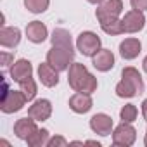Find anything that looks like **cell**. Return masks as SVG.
Instances as JSON below:
<instances>
[{
    "label": "cell",
    "instance_id": "cell-29",
    "mask_svg": "<svg viewBox=\"0 0 147 147\" xmlns=\"http://www.w3.org/2000/svg\"><path fill=\"white\" fill-rule=\"evenodd\" d=\"M142 69L147 73V55H145V57H144V61H142Z\"/></svg>",
    "mask_w": 147,
    "mask_h": 147
},
{
    "label": "cell",
    "instance_id": "cell-21",
    "mask_svg": "<svg viewBox=\"0 0 147 147\" xmlns=\"http://www.w3.org/2000/svg\"><path fill=\"white\" fill-rule=\"evenodd\" d=\"M49 138H50V133H49V130H45V128H38L28 140H26V144L30 145V147H45L47 144H49Z\"/></svg>",
    "mask_w": 147,
    "mask_h": 147
},
{
    "label": "cell",
    "instance_id": "cell-31",
    "mask_svg": "<svg viewBox=\"0 0 147 147\" xmlns=\"http://www.w3.org/2000/svg\"><path fill=\"white\" fill-rule=\"evenodd\" d=\"M85 144H90V145H97V147H100V144H99L97 140H87Z\"/></svg>",
    "mask_w": 147,
    "mask_h": 147
},
{
    "label": "cell",
    "instance_id": "cell-3",
    "mask_svg": "<svg viewBox=\"0 0 147 147\" xmlns=\"http://www.w3.org/2000/svg\"><path fill=\"white\" fill-rule=\"evenodd\" d=\"M47 62L55 67L59 73L67 71L71 64L75 62V47H62V45H52L47 52Z\"/></svg>",
    "mask_w": 147,
    "mask_h": 147
},
{
    "label": "cell",
    "instance_id": "cell-11",
    "mask_svg": "<svg viewBox=\"0 0 147 147\" xmlns=\"http://www.w3.org/2000/svg\"><path fill=\"white\" fill-rule=\"evenodd\" d=\"M28 116L35 121H47L52 116V102L49 99H36L28 107Z\"/></svg>",
    "mask_w": 147,
    "mask_h": 147
},
{
    "label": "cell",
    "instance_id": "cell-27",
    "mask_svg": "<svg viewBox=\"0 0 147 147\" xmlns=\"http://www.w3.org/2000/svg\"><path fill=\"white\" fill-rule=\"evenodd\" d=\"M130 4H131V9L135 11H142V12L147 11V0H130Z\"/></svg>",
    "mask_w": 147,
    "mask_h": 147
},
{
    "label": "cell",
    "instance_id": "cell-20",
    "mask_svg": "<svg viewBox=\"0 0 147 147\" xmlns=\"http://www.w3.org/2000/svg\"><path fill=\"white\" fill-rule=\"evenodd\" d=\"M99 24H100V28H102V31H104L106 35L116 36V35L125 33L121 18H118V19H109V21H102V23H99Z\"/></svg>",
    "mask_w": 147,
    "mask_h": 147
},
{
    "label": "cell",
    "instance_id": "cell-2",
    "mask_svg": "<svg viewBox=\"0 0 147 147\" xmlns=\"http://www.w3.org/2000/svg\"><path fill=\"white\" fill-rule=\"evenodd\" d=\"M114 92L121 99H131V97L144 94V82H142V75L138 73V69L131 66L125 67L121 71V80L118 82Z\"/></svg>",
    "mask_w": 147,
    "mask_h": 147
},
{
    "label": "cell",
    "instance_id": "cell-26",
    "mask_svg": "<svg viewBox=\"0 0 147 147\" xmlns=\"http://www.w3.org/2000/svg\"><path fill=\"white\" fill-rule=\"evenodd\" d=\"M0 59H2V66L4 67H11L14 64V55L9 52H0Z\"/></svg>",
    "mask_w": 147,
    "mask_h": 147
},
{
    "label": "cell",
    "instance_id": "cell-28",
    "mask_svg": "<svg viewBox=\"0 0 147 147\" xmlns=\"http://www.w3.org/2000/svg\"><path fill=\"white\" fill-rule=\"evenodd\" d=\"M142 116L147 121V99H144V102H142Z\"/></svg>",
    "mask_w": 147,
    "mask_h": 147
},
{
    "label": "cell",
    "instance_id": "cell-5",
    "mask_svg": "<svg viewBox=\"0 0 147 147\" xmlns=\"http://www.w3.org/2000/svg\"><path fill=\"white\" fill-rule=\"evenodd\" d=\"M28 102L26 95L21 90H7L2 94V100H0V111L4 114H14L24 107Z\"/></svg>",
    "mask_w": 147,
    "mask_h": 147
},
{
    "label": "cell",
    "instance_id": "cell-6",
    "mask_svg": "<svg viewBox=\"0 0 147 147\" xmlns=\"http://www.w3.org/2000/svg\"><path fill=\"white\" fill-rule=\"evenodd\" d=\"M135 140H137V130L131 126V123L121 121V125H118L113 130V144L114 145L130 147L135 144Z\"/></svg>",
    "mask_w": 147,
    "mask_h": 147
},
{
    "label": "cell",
    "instance_id": "cell-32",
    "mask_svg": "<svg viewBox=\"0 0 147 147\" xmlns=\"http://www.w3.org/2000/svg\"><path fill=\"white\" fill-rule=\"evenodd\" d=\"M144 145L147 147V133H145V137H144Z\"/></svg>",
    "mask_w": 147,
    "mask_h": 147
},
{
    "label": "cell",
    "instance_id": "cell-1",
    "mask_svg": "<svg viewBox=\"0 0 147 147\" xmlns=\"http://www.w3.org/2000/svg\"><path fill=\"white\" fill-rule=\"evenodd\" d=\"M67 83L75 92H85V94H90V95L99 87L97 78L82 62H73L71 64V67L67 69Z\"/></svg>",
    "mask_w": 147,
    "mask_h": 147
},
{
    "label": "cell",
    "instance_id": "cell-7",
    "mask_svg": "<svg viewBox=\"0 0 147 147\" xmlns=\"http://www.w3.org/2000/svg\"><path fill=\"white\" fill-rule=\"evenodd\" d=\"M123 14V2L121 0H104L102 4L97 5L95 18L99 23L109 21V19H118Z\"/></svg>",
    "mask_w": 147,
    "mask_h": 147
},
{
    "label": "cell",
    "instance_id": "cell-18",
    "mask_svg": "<svg viewBox=\"0 0 147 147\" xmlns=\"http://www.w3.org/2000/svg\"><path fill=\"white\" fill-rule=\"evenodd\" d=\"M21 42V30L16 26H2L0 30V45L4 49H14Z\"/></svg>",
    "mask_w": 147,
    "mask_h": 147
},
{
    "label": "cell",
    "instance_id": "cell-22",
    "mask_svg": "<svg viewBox=\"0 0 147 147\" xmlns=\"http://www.w3.org/2000/svg\"><path fill=\"white\" fill-rule=\"evenodd\" d=\"M19 90L26 95V99H28V102H31V100H35V97H36V92H38V88H36V82L33 80V76L31 78H28V80H23L21 83H19Z\"/></svg>",
    "mask_w": 147,
    "mask_h": 147
},
{
    "label": "cell",
    "instance_id": "cell-19",
    "mask_svg": "<svg viewBox=\"0 0 147 147\" xmlns=\"http://www.w3.org/2000/svg\"><path fill=\"white\" fill-rule=\"evenodd\" d=\"M50 42L52 45H62V47H73V42H71V33L64 28H55L52 31V36H50Z\"/></svg>",
    "mask_w": 147,
    "mask_h": 147
},
{
    "label": "cell",
    "instance_id": "cell-10",
    "mask_svg": "<svg viewBox=\"0 0 147 147\" xmlns=\"http://www.w3.org/2000/svg\"><path fill=\"white\" fill-rule=\"evenodd\" d=\"M9 75H11L12 82L21 83L23 80H28V78L33 76V66H31V62L28 59H18L9 67Z\"/></svg>",
    "mask_w": 147,
    "mask_h": 147
},
{
    "label": "cell",
    "instance_id": "cell-15",
    "mask_svg": "<svg viewBox=\"0 0 147 147\" xmlns=\"http://www.w3.org/2000/svg\"><path fill=\"white\" fill-rule=\"evenodd\" d=\"M38 80L43 87L47 88H54L57 83H59V71L55 67H52L47 61L42 62L38 66Z\"/></svg>",
    "mask_w": 147,
    "mask_h": 147
},
{
    "label": "cell",
    "instance_id": "cell-16",
    "mask_svg": "<svg viewBox=\"0 0 147 147\" xmlns=\"http://www.w3.org/2000/svg\"><path fill=\"white\" fill-rule=\"evenodd\" d=\"M36 123H38V121H35V119L30 118V116L18 119V121L14 123V135H16L18 138H21V140L26 142V140L38 130V125H36Z\"/></svg>",
    "mask_w": 147,
    "mask_h": 147
},
{
    "label": "cell",
    "instance_id": "cell-17",
    "mask_svg": "<svg viewBox=\"0 0 147 147\" xmlns=\"http://www.w3.org/2000/svg\"><path fill=\"white\" fill-rule=\"evenodd\" d=\"M142 52V43L138 38H125L121 43H119V55L125 59V61H133L140 55Z\"/></svg>",
    "mask_w": 147,
    "mask_h": 147
},
{
    "label": "cell",
    "instance_id": "cell-9",
    "mask_svg": "<svg viewBox=\"0 0 147 147\" xmlns=\"http://www.w3.org/2000/svg\"><path fill=\"white\" fill-rule=\"evenodd\" d=\"M90 128L94 133L100 135V137H107L113 133L114 130V123H113V118L106 113H97L90 118Z\"/></svg>",
    "mask_w": 147,
    "mask_h": 147
},
{
    "label": "cell",
    "instance_id": "cell-25",
    "mask_svg": "<svg viewBox=\"0 0 147 147\" xmlns=\"http://www.w3.org/2000/svg\"><path fill=\"white\" fill-rule=\"evenodd\" d=\"M66 145H69V142H67L62 135L50 137V138H49V144H47V147H66Z\"/></svg>",
    "mask_w": 147,
    "mask_h": 147
},
{
    "label": "cell",
    "instance_id": "cell-30",
    "mask_svg": "<svg viewBox=\"0 0 147 147\" xmlns=\"http://www.w3.org/2000/svg\"><path fill=\"white\" fill-rule=\"evenodd\" d=\"M87 2H88V4H94V5H99V4L104 2V0H87Z\"/></svg>",
    "mask_w": 147,
    "mask_h": 147
},
{
    "label": "cell",
    "instance_id": "cell-14",
    "mask_svg": "<svg viewBox=\"0 0 147 147\" xmlns=\"http://www.w3.org/2000/svg\"><path fill=\"white\" fill-rule=\"evenodd\" d=\"M92 64L97 71L100 73H107L114 67L116 64V59H114V54L109 50V49H100L94 57H92Z\"/></svg>",
    "mask_w": 147,
    "mask_h": 147
},
{
    "label": "cell",
    "instance_id": "cell-13",
    "mask_svg": "<svg viewBox=\"0 0 147 147\" xmlns=\"http://www.w3.org/2000/svg\"><path fill=\"white\" fill-rule=\"evenodd\" d=\"M24 33H26V38L31 43H43L49 38V30H47V26L42 21H31V23H28L26 28H24Z\"/></svg>",
    "mask_w": 147,
    "mask_h": 147
},
{
    "label": "cell",
    "instance_id": "cell-24",
    "mask_svg": "<svg viewBox=\"0 0 147 147\" xmlns=\"http://www.w3.org/2000/svg\"><path fill=\"white\" fill-rule=\"evenodd\" d=\"M137 116H138V109L135 104H125L119 111V118L125 123H133L137 119Z\"/></svg>",
    "mask_w": 147,
    "mask_h": 147
},
{
    "label": "cell",
    "instance_id": "cell-23",
    "mask_svg": "<svg viewBox=\"0 0 147 147\" xmlns=\"http://www.w3.org/2000/svg\"><path fill=\"white\" fill-rule=\"evenodd\" d=\"M50 5V0H24V7L31 14H43Z\"/></svg>",
    "mask_w": 147,
    "mask_h": 147
},
{
    "label": "cell",
    "instance_id": "cell-12",
    "mask_svg": "<svg viewBox=\"0 0 147 147\" xmlns=\"http://www.w3.org/2000/svg\"><path fill=\"white\" fill-rule=\"evenodd\" d=\"M94 107V100L90 94L85 92H75L69 97V109L76 114H85Z\"/></svg>",
    "mask_w": 147,
    "mask_h": 147
},
{
    "label": "cell",
    "instance_id": "cell-4",
    "mask_svg": "<svg viewBox=\"0 0 147 147\" xmlns=\"http://www.w3.org/2000/svg\"><path fill=\"white\" fill-rule=\"evenodd\" d=\"M102 49V40L94 31H82L76 38V50L85 57H94Z\"/></svg>",
    "mask_w": 147,
    "mask_h": 147
},
{
    "label": "cell",
    "instance_id": "cell-8",
    "mask_svg": "<svg viewBox=\"0 0 147 147\" xmlns=\"http://www.w3.org/2000/svg\"><path fill=\"white\" fill-rule=\"evenodd\" d=\"M121 21H123L125 33H130V35L142 31L144 26H145V16H144V12L142 11H135V9L125 12V16L121 18Z\"/></svg>",
    "mask_w": 147,
    "mask_h": 147
}]
</instances>
